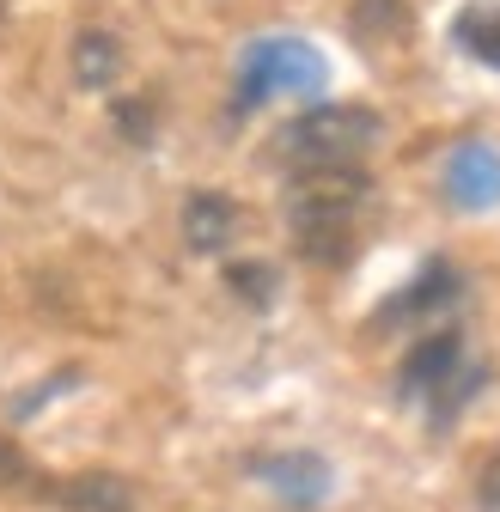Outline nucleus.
<instances>
[{
	"mask_svg": "<svg viewBox=\"0 0 500 512\" xmlns=\"http://www.w3.org/2000/svg\"><path fill=\"white\" fill-rule=\"evenodd\" d=\"M366 214H372V177L366 171H324V177H293L287 196V220H293V244L305 263L342 269L366 238Z\"/></svg>",
	"mask_w": 500,
	"mask_h": 512,
	"instance_id": "f257e3e1",
	"label": "nucleus"
},
{
	"mask_svg": "<svg viewBox=\"0 0 500 512\" xmlns=\"http://www.w3.org/2000/svg\"><path fill=\"white\" fill-rule=\"evenodd\" d=\"M379 141H385V116L379 110H366V104H311L275 135V159L293 177L366 171V159H372Z\"/></svg>",
	"mask_w": 500,
	"mask_h": 512,
	"instance_id": "f03ea898",
	"label": "nucleus"
},
{
	"mask_svg": "<svg viewBox=\"0 0 500 512\" xmlns=\"http://www.w3.org/2000/svg\"><path fill=\"white\" fill-rule=\"evenodd\" d=\"M482 384H488V360H476V348L458 330H421L397 372L403 403H415L433 427H452Z\"/></svg>",
	"mask_w": 500,
	"mask_h": 512,
	"instance_id": "7ed1b4c3",
	"label": "nucleus"
},
{
	"mask_svg": "<svg viewBox=\"0 0 500 512\" xmlns=\"http://www.w3.org/2000/svg\"><path fill=\"white\" fill-rule=\"evenodd\" d=\"M330 86V61L305 37H257L238 55L232 110H257L269 98H318Z\"/></svg>",
	"mask_w": 500,
	"mask_h": 512,
	"instance_id": "20e7f679",
	"label": "nucleus"
},
{
	"mask_svg": "<svg viewBox=\"0 0 500 512\" xmlns=\"http://www.w3.org/2000/svg\"><path fill=\"white\" fill-rule=\"evenodd\" d=\"M446 196L464 214L500 208V147H488V141L452 147V159H446Z\"/></svg>",
	"mask_w": 500,
	"mask_h": 512,
	"instance_id": "39448f33",
	"label": "nucleus"
},
{
	"mask_svg": "<svg viewBox=\"0 0 500 512\" xmlns=\"http://www.w3.org/2000/svg\"><path fill=\"white\" fill-rule=\"evenodd\" d=\"M458 293H464V281H458V269L452 263H427L372 324L379 330H391V324H427V317H440V311H452L458 305Z\"/></svg>",
	"mask_w": 500,
	"mask_h": 512,
	"instance_id": "423d86ee",
	"label": "nucleus"
},
{
	"mask_svg": "<svg viewBox=\"0 0 500 512\" xmlns=\"http://www.w3.org/2000/svg\"><path fill=\"white\" fill-rule=\"evenodd\" d=\"M281 500H293V506H318L324 494H330V464L324 458H311V452H281V458H257L250 464Z\"/></svg>",
	"mask_w": 500,
	"mask_h": 512,
	"instance_id": "0eeeda50",
	"label": "nucleus"
},
{
	"mask_svg": "<svg viewBox=\"0 0 500 512\" xmlns=\"http://www.w3.org/2000/svg\"><path fill=\"white\" fill-rule=\"evenodd\" d=\"M232 232H238V208L220 196V189H196L190 208H183V238H190V250L214 256V250L232 244Z\"/></svg>",
	"mask_w": 500,
	"mask_h": 512,
	"instance_id": "6e6552de",
	"label": "nucleus"
},
{
	"mask_svg": "<svg viewBox=\"0 0 500 512\" xmlns=\"http://www.w3.org/2000/svg\"><path fill=\"white\" fill-rule=\"evenodd\" d=\"M452 43L470 61H482V68L500 74V0H470V7L452 19Z\"/></svg>",
	"mask_w": 500,
	"mask_h": 512,
	"instance_id": "1a4fd4ad",
	"label": "nucleus"
},
{
	"mask_svg": "<svg viewBox=\"0 0 500 512\" xmlns=\"http://www.w3.org/2000/svg\"><path fill=\"white\" fill-rule=\"evenodd\" d=\"M61 500H68L74 512H129L135 506V494H129L122 476H80V482H68Z\"/></svg>",
	"mask_w": 500,
	"mask_h": 512,
	"instance_id": "9d476101",
	"label": "nucleus"
},
{
	"mask_svg": "<svg viewBox=\"0 0 500 512\" xmlns=\"http://www.w3.org/2000/svg\"><path fill=\"white\" fill-rule=\"evenodd\" d=\"M116 68H122V49H116V37H104V31H86V37L74 43V74H80V86H104Z\"/></svg>",
	"mask_w": 500,
	"mask_h": 512,
	"instance_id": "9b49d317",
	"label": "nucleus"
},
{
	"mask_svg": "<svg viewBox=\"0 0 500 512\" xmlns=\"http://www.w3.org/2000/svg\"><path fill=\"white\" fill-rule=\"evenodd\" d=\"M232 287H244V299L263 305V299L275 293V269H263V263H238V269H232Z\"/></svg>",
	"mask_w": 500,
	"mask_h": 512,
	"instance_id": "f8f14e48",
	"label": "nucleus"
},
{
	"mask_svg": "<svg viewBox=\"0 0 500 512\" xmlns=\"http://www.w3.org/2000/svg\"><path fill=\"white\" fill-rule=\"evenodd\" d=\"M476 500H482V512H500V452L482 464V476H476Z\"/></svg>",
	"mask_w": 500,
	"mask_h": 512,
	"instance_id": "ddd939ff",
	"label": "nucleus"
}]
</instances>
